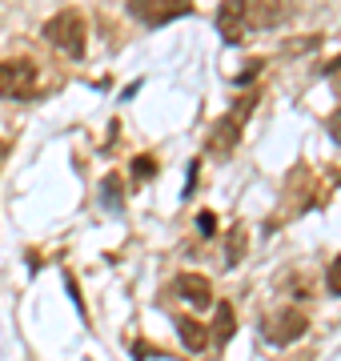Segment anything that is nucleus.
Wrapping results in <instances>:
<instances>
[{
  "instance_id": "obj_1",
  "label": "nucleus",
  "mask_w": 341,
  "mask_h": 361,
  "mask_svg": "<svg viewBox=\"0 0 341 361\" xmlns=\"http://www.w3.org/2000/svg\"><path fill=\"white\" fill-rule=\"evenodd\" d=\"M85 37H89V28H85L80 13H73V8L56 13L53 20L44 25V40L56 44L61 52H68V56H85Z\"/></svg>"
},
{
  "instance_id": "obj_2",
  "label": "nucleus",
  "mask_w": 341,
  "mask_h": 361,
  "mask_svg": "<svg viewBox=\"0 0 341 361\" xmlns=\"http://www.w3.org/2000/svg\"><path fill=\"white\" fill-rule=\"evenodd\" d=\"M253 97H241V104H237L229 116H221L217 125H213L209 133V153H233V145L241 141V125H245V116L253 113Z\"/></svg>"
},
{
  "instance_id": "obj_3",
  "label": "nucleus",
  "mask_w": 341,
  "mask_h": 361,
  "mask_svg": "<svg viewBox=\"0 0 341 361\" xmlns=\"http://www.w3.org/2000/svg\"><path fill=\"white\" fill-rule=\"evenodd\" d=\"M37 85V65L32 61H4L0 65V97H8V101H20L28 97Z\"/></svg>"
},
{
  "instance_id": "obj_4",
  "label": "nucleus",
  "mask_w": 341,
  "mask_h": 361,
  "mask_svg": "<svg viewBox=\"0 0 341 361\" xmlns=\"http://www.w3.org/2000/svg\"><path fill=\"white\" fill-rule=\"evenodd\" d=\"M305 329H309V317H305L302 310H285V313H277V317H269L265 337H269L273 345H293L297 337H305Z\"/></svg>"
},
{
  "instance_id": "obj_5",
  "label": "nucleus",
  "mask_w": 341,
  "mask_h": 361,
  "mask_svg": "<svg viewBox=\"0 0 341 361\" xmlns=\"http://www.w3.org/2000/svg\"><path fill=\"white\" fill-rule=\"evenodd\" d=\"M217 28H221L225 44H241L245 32H249V4H241V0H225L221 8H217Z\"/></svg>"
},
{
  "instance_id": "obj_6",
  "label": "nucleus",
  "mask_w": 341,
  "mask_h": 361,
  "mask_svg": "<svg viewBox=\"0 0 341 361\" xmlns=\"http://www.w3.org/2000/svg\"><path fill=\"white\" fill-rule=\"evenodd\" d=\"M129 13L137 16V20H144V25H169V20H177V16L193 13V4H185V0H165V4H153V0H132Z\"/></svg>"
},
{
  "instance_id": "obj_7",
  "label": "nucleus",
  "mask_w": 341,
  "mask_h": 361,
  "mask_svg": "<svg viewBox=\"0 0 341 361\" xmlns=\"http://www.w3.org/2000/svg\"><path fill=\"white\" fill-rule=\"evenodd\" d=\"M173 289H177V297H185V301L197 305V310L213 305V285H209V277H201V273H181Z\"/></svg>"
},
{
  "instance_id": "obj_8",
  "label": "nucleus",
  "mask_w": 341,
  "mask_h": 361,
  "mask_svg": "<svg viewBox=\"0 0 341 361\" xmlns=\"http://www.w3.org/2000/svg\"><path fill=\"white\" fill-rule=\"evenodd\" d=\"M177 334H181L185 349H193V353H201V349L209 345V334H205V325L193 322V317H181V322H177Z\"/></svg>"
},
{
  "instance_id": "obj_9",
  "label": "nucleus",
  "mask_w": 341,
  "mask_h": 361,
  "mask_svg": "<svg viewBox=\"0 0 341 361\" xmlns=\"http://www.w3.org/2000/svg\"><path fill=\"white\" fill-rule=\"evenodd\" d=\"M237 334V317H233V305L229 301H221L217 305V329H213V337H217V345H229Z\"/></svg>"
},
{
  "instance_id": "obj_10",
  "label": "nucleus",
  "mask_w": 341,
  "mask_h": 361,
  "mask_svg": "<svg viewBox=\"0 0 341 361\" xmlns=\"http://www.w3.org/2000/svg\"><path fill=\"white\" fill-rule=\"evenodd\" d=\"M241 253H245V229H233L229 233V261H225V265H237Z\"/></svg>"
},
{
  "instance_id": "obj_11",
  "label": "nucleus",
  "mask_w": 341,
  "mask_h": 361,
  "mask_svg": "<svg viewBox=\"0 0 341 361\" xmlns=\"http://www.w3.org/2000/svg\"><path fill=\"white\" fill-rule=\"evenodd\" d=\"M117 189H120V177H117V173H113V177H105V180H101V193H105V205H108V209H117V205H120Z\"/></svg>"
},
{
  "instance_id": "obj_12",
  "label": "nucleus",
  "mask_w": 341,
  "mask_h": 361,
  "mask_svg": "<svg viewBox=\"0 0 341 361\" xmlns=\"http://www.w3.org/2000/svg\"><path fill=\"white\" fill-rule=\"evenodd\" d=\"M153 173H157V161H153V157H137V161H132V177L137 180H149Z\"/></svg>"
},
{
  "instance_id": "obj_13",
  "label": "nucleus",
  "mask_w": 341,
  "mask_h": 361,
  "mask_svg": "<svg viewBox=\"0 0 341 361\" xmlns=\"http://www.w3.org/2000/svg\"><path fill=\"white\" fill-rule=\"evenodd\" d=\"M326 285H329V293H337L341 297V257L329 265V273H326Z\"/></svg>"
},
{
  "instance_id": "obj_14",
  "label": "nucleus",
  "mask_w": 341,
  "mask_h": 361,
  "mask_svg": "<svg viewBox=\"0 0 341 361\" xmlns=\"http://www.w3.org/2000/svg\"><path fill=\"white\" fill-rule=\"evenodd\" d=\"M132 353H137V361H149V357H165V353H161V349L144 345V341H137V345H132Z\"/></svg>"
},
{
  "instance_id": "obj_15",
  "label": "nucleus",
  "mask_w": 341,
  "mask_h": 361,
  "mask_svg": "<svg viewBox=\"0 0 341 361\" xmlns=\"http://www.w3.org/2000/svg\"><path fill=\"white\" fill-rule=\"evenodd\" d=\"M197 229L205 233V237H213V233H217V217H213V213H201V217H197Z\"/></svg>"
},
{
  "instance_id": "obj_16",
  "label": "nucleus",
  "mask_w": 341,
  "mask_h": 361,
  "mask_svg": "<svg viewBox=\"0 0 341 361\" xmlns=\"http://www.w3.org/2000/svg\"><path fill=\"white\" fill-rule=\"evenodd\" d=\"M326 129H329V137H333V141H341V109H337L333 116H329V125H326Z\"/></svg>"
},
{
  "instance_id": "obj_17",
  "label": "nucleus",
  "mask_w": 341,
  "mask_h": 361,
  "mask_svg": "<svg viewBox=\"0 0 341 361\" xmlns=\"http://www.w3.org/2000/svg\"><path fill=\"white\" fill-rule=\"evenodd\" d=\"M4 157H8V145L0 141V165H4Z\"/></svg>"
}]
</instances>
